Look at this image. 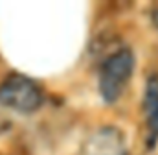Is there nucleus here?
<instances>
[{
    "label": "nucleus",
    "instance_id": "obj_1",
    "mask_svg": "<svg viewBox=\"0 0 158 155\" xmlns=\"http://www.w3.org/2000/svg\"><path fill=\"white\" fill-rule=\"evenodd\" d=\"M134 72V54L131 48L123 46L112 52L99 69V94L107 104H114L125 92Z\"/></svg>",
    "mask_w": 158,
    "mask_h": 155
},
{
    "label": "nucleus",
    "instance_id": "obj_2",
    "mask_svg": "<svg viewBox=\"0 0 158 155\" xmlns=\"http://www.w3.org/2000/svg\"><path fill=\"white\" fill-rule=\"evenodd\" d=\"M44 102L42 89L24 74H9L0 83V104L22 115L39 111Z\"/></svg>",
    "mask_w": 158,
    "mask_h": 155
},
{
    "label": "nucleus",
    "instance_id": "obj_3",
    "mask_svg": "<svg viewBox=\"0 0 158 155\" xmlns=\"http://www.w3.org/2000/svg\"><path fill=\"white\" fill-rule=\"evenodd\" d=\"M81 155H129L123 131L116 126L98 127L85 140Z\"/></svg>",
    "mask_w": 158,
    "mask_h": 155
},
{
    "label": "nucleus",
    "instance_id": "obj_4",
    "mask_svg": "<svg viewBox=\"0 0 158 155\" xmlns=\"http://www.w3.org/2000/svg\"><path fill=\"white\" fill-rule=\"evenodd\" d=\"M143 113L147 120V129H149V140L151 144L158 139V76H151L145 85V94H143Z\"/></svg>",
    "mask_w": 158,
    "mask_h": 155
},
{
    "label": "nucleus",
    "instance_id": "obj_5",
    "mask_svg": "<svg viewBox=\"0 0 158 155\" xmlns=\"http://www.w3.org/2000/svg\"><path fill=\"white\" fill-rule=\"evenodd\" d=\"M151 20H153V24L158 28V4L153 7V11H151Z\"/></svg>",
    "mask_w": 158,
    "mask_h": 155
}]
</instances>
